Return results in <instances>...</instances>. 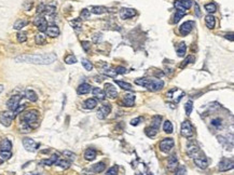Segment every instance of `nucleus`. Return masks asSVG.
<instances>
[{"instance_id": "nucleus-1", "label": "nucleus", "mask_w": 234, "mask_h": 175, "mask_svg": "<svg viewBox=\"0 0 234 175\" xmlns=\"http://www.w3.org/2000/svg\"><path fill=\"white\" fill-rule=\"evenodd\" d=\"M57 56L54 53H44V54H23L15 58L16 62L20 63H29L36 65H49L55 62Z\"/></svg>"}, {"instance_id": "nucleus-2", "label": "nucleus", "mask_w": 234, "mask_h": 175, "mask_svg": "<svg viewBox=\"0 0 234 175\" xmlns=\"http://www.w3.org/2000/svg\"><path fill=\"white\" fill-rule=\"evenodd\" d=\"M135 83L138 86H142L144 88H147L149 91H159L164 86V82L160 79H148V78H140V79L135 80Z\"/></svg>"}, {"instance_id": "nucleus-3", "label": "nucleus", "mask_w": 234, "mask_h": 175, "mask_svg": "<svg viewBox=\"0 0 234 175\" xmlns=\"http://www.w3.org/2000/svg\"><path fill=\"white\" fill-rule=\"evenodd\" d=\"M22 122L29 126L33 130L38 125V111L37 110H29L23 115Z\"/></svg>"}, {"instance_id": "nucleus-4", "label": "nucleus", "mask_w": 234, "mask_h": 175, "mask_svg": "<svg viewBox=\"0 0 234 175\" xmlns=\"http://www.w3.org/2000/svg\"><path fill=\"white\" fill-rule=\"evenodd\" d=\"M180 133L183 137H187V138H190L194 135V129H193V125L191 124L190 121L185 120V121H183L182 123H181Z\"/></svg>"}, {"instance_id": "nucleus-5", "label": "nucleus", "mask_w": 234, "mask_h": 175, "mask_svg": "<svg viewBox=\"0 0 234 175\" xmlns=\"http://www.w3.org/2000/svg\"><path fill=\"white\" fill-rule=\"evenodd\" d=\"M15 113L13 111H2L0 113V122L3 124L5 126H10L12 123V121L15 118Z\"/></svg>"}, {"instance_id": "nucleus-6", "label": "nucleus", "mask_w": 234, "mask_h": 175, "mask_svg": "<svg viewBox=\"0 0 234 175\" xmlns=\"http://www.w3.org/2000/svg\"><path fill=\"white\" fill-rule=\"evenodd\" d=\"M200 147L195 141H189L188 145H187V155L189 157H194L199 153Z\"/></svg>"}, {"instance_id": "nucleus-7", "label": "nucleus", "mask_w": 234, "mask_h": 175, "mask_svg": "<svg viewBox=\"0 0 234 175\" xmlns=\"http://www.w3.org/2000/svg\"><path fill=\"white\" fill-rule=\"evenodd\" d=\"M175 142L173 138H164L163 141H161L160 143V149L163 153H170L172 150V148L174 147Z\"/></svg>"}, {"instance_id": "nucleus-8", "label": "nucleus", "mask_w": 234, "mask_h": 175, "mask_svg": "<svg viewBox=\"0 0 234 175\" xmlns=\"http://www.w3.org/2000/svg\"><path fill=\"white\" fill-rule=\"evenodd\" d=\"M193 27H194V22H193V21H187V22L183 23V24L179 27V33L182 36H187L192 31Z\"/></svg>"}, {"instance_id": "nucleus-9", "label": "nucleus", "mask_w": 234, "mask_h": 175, "mask_svg": "<svg viewBox=\"0 0 234 175\" xmlns=\"http://www.w3.org/2000/svg\"><path fill=\"white\" fill-rule=\"evenodd\" d=\"M21 96L20 95H14L12 97H10L7 102V107L9 108V110L14 111L18 106H20V102H21Z\"/></svg>"}, {"instance_id": "nucleus-10", "label": "nucleus", "mask_w": 234, "mask_h": 175, "mask_svg": "<svg viewBox=\"0 0 234 175\" xmlns=\"http://www.w3.org/2000/svg\"><path fill=\"white\" fill-rule=\"evenodd\" d=\"M194 163L197 164L199 168L201 169H206L208 165V161H207V158L205 157L204 153H200L199 151V155L197 156H194Z\"/></svg>"}, {"instance_id": "nucleus-11", "label": "nucleus", "mask_w": 234, "mask_h": 175, "mask_svg": "<svg viewBox=\"0 0 234 175\" xmlns=\"http://www.w3.org/2000/svg\"><path fill=\"white\" fill-rule=\"evenodd\" d=\"M233 160L232 159H228V158H223L220 162H219V171L221 172H224V171H229L233 169Z\"/></svg>"}, {"instance_id": "nucleus-12", "label": "nucleus", "mask_w": 234, "mask_h": 175, "mask_svg": "<svg viewBox=\"0 0 234 175\" xmlns=\"http://www.w3.org/2000/svg\"><path fill=\"white\" fill-rule=\"evenodd\" d=\"M23 145H24L25 149L28 151H36L38 148H39V144L38 143H36L33 140H31V138H24L23 140Z\"/></svg>"}, {"instance_id": "nucleus-13", "label": "nucleus", "mask_w": 234, "mask_h": 175, "mask_svg": "<svg viewBox=\"0 0 234 175\" xmlns=\"http://www.w3.org/2000/svg\"><path fill=\"white\" fill-rule=\"evenodd\" d=\"M111 111V106L109 104H104L100 106V108L98 109L97 111V117L99 118V119H105V118L107 117V116L110 113Z\"/></svg>"}, {"instance_id": "nucleus-14", "label": "nucleus", "mask_w": 234, "mask_h": 175, "mask_svg": "<svg viewBox=\"0 0 234 175\" xmlns=\"http://www.w3.org/2000/svg\"><path fill=\"white\" fill-rule=\"evenodd\" d=\"M105 93H106V96H108L110 98H115L118 96L117 89L111 83L105 84Z\"/></svg>"}, {"instance_id": "nucleus-15", "label": "nucleus", "mask_w": 234, "mask_h": 175, "mask_svg": "<svg viewBox=\"0 0 234 175\" xmlns=\"http://www.w3.org/2000/svg\"><path fill=\"white\" fill-rule=\"evenodd\" d=\"M33 23H35V25L38 27V29H39L41 33L45 31L46 28H48V22H46L45 18H43L42 16H39V18H35Z\"/></svg>"}, {"instance_id": "nucleus-16", "label": "nucleus", "mask_w": 234, "mask_h": 175, "mask_svg": "<svg viewBox=\"0 0 234 175\" xmlns=\"http://www.w3.org/2000/svg\"><path fill=\"white\" fill-rule=\"evenodd\" d=\"M136 14V11L135 9H130V8H123V9L120 10V18H123V20H127V18H131Z\"/></svg>"}, {"instance_id": "nucleus-17", "label": "nucleus", "mask_w": 234, "mask_h": 175, "mask_svg": "<svg viewBox=\"0 0 234 175\" xmlns=\"http://www.w3.org/2000/svg\"><path fill=\"white\" fill-rule=\"evenodd\" d=\"M178 166V159H177L176 156H170L168 158V162H167V168L170 171H174L175 169H177Z\"/></svg>"}, {"instance_id": "nucleus-18", "label": "nucleus", "mask_w": 234, "mask_h": 175, "mask_svg": "<svg viewBox=\"0 0 234 175\" xmlns=\"http://www.w3.org/2000/svg\"><path fill=\"white\" fill-rule=\"evenodd\" d=\"M135 102V95L134 94H126L123 97V106L132 107Z\"/></svg>"}, {"instance_id": "nucleus-19", "label": "nucleus", "mask_w": 234, "mask_h": 175, "mask_svg": "<svg viewBox=\"0 0 234 175\" xmlns=\"http://www.w3.org/2000/svg\"><path fill=\"white\" fill-rule=\"evenodd\" d=\"M93 95L99 101H104L105 98L107 97L105 91L102 89H99V88H94V89H93Z\"/></svg>"}, {"instance_id": "nucleus-20", "label": "nucleus", "mask_w": 234, "mask_h": 175, "mask_svg": "<svg viewBox=\"0 0 234 175\" xmlns=\"http://www.w3.org/2000/svg\"><path fill=\"white\" fill-rule=\"evenodd\" d=\"M45 33H46V35L50 36V37L55 38L60 35V29H58L57 26H50L46 28Z\"/></svg>"}, {"instance_id": "nucleus-21", "label": "nucleus", "mask_w": 234, "mask_h": 175, "mask_svg": "<svg viewBox=\"0 0 234 175\" xmlns=\"http://www.w3.org/2000/svg\"><path fill=\"white\" fill-rule=\"evenodd\" d=\"M91 88L92 86H90L88 83H82L79 86V88H78L77 92L79 95H83V94H88V92L91 91Z\"/></svg>"}, {"instance_id": "nucleus-22", "label": "nucleus", "mask_w": 234, "mask_h": 175, "mask_svg": "<svg viewBox=\"0 0 234 175\" xmlns=\"http://www.w3.org/2000/svg\"><path fill=\"white\" fill-rule=\"evenodd\" d=\"M96 158V151L95 149L93 148H88L85 150L84 153V159L88 160V161H93V160Z\"/></svg>"}, {"instance_id": "nucleus-23", "label": "nucleus", "mask_w": 234, "mask_h": 175, "mask_svg": "<svg viewBox=\"0 0 234 175\" xmlns=\"http://www.w3.org/2000/svg\"><path fill=\"white\" fill-rule=\"evenodd\" d=\"M108 11L106 7H103V6H94V7L91 8V11L92 13L94 14H104Z\"/></svg>"}, {"instance_id": "nucleus-24", "label": "nucleus", "mask_w": 234, "mask_h": 175, "mask_svg": "<svg viewBox=\"0 0 234 175\" xmlns=\"http://www.w3.org/2000/svg\"><path fill=\"white\" fill-rule=\"evenodd\" d=\"M205 24H206V26H207L209 29H213L215 27V24H216V20H215V18L212 15V14H208V15L205 16Z\"/></svg>"}, {"instance_id": "nucleus-25", "label": "nucleus", "mask_w": 234, "mask_h": 175, "mask_svg": "<svg viewBox=\"0 0 234 175\" xmlns=\"http://www.w3.org/2000/svg\"><path fill=\"white\" fill-rule=\"evenodd\" d=\"M83 106L84 108L86 109H94L97 106V102H96V100H94V98H88V100L84 102Z\"/></svg>"}, {"instance_id": "nucleus-26", "label": "nucleus", "mask_w": 234, "mask_h": 175, "mask_svg": "<svg viewBox=\"0 0 234 175\" xmlns=\"http://www.w3.org/2000/svg\"><path fill=\"white\" fill-rule=\"evenodd\" d=\"M185 51H187V46H185V42H180L177 47V55L182 58V56L185 55Z\"/></svg>"}, {"instance_id": "nucleus-27", "label": "nucleus", "mask_w": 234, "mask_h": 175, "mask_svg": "<svg viewBox=\"0 0 234 175\" xmlns=\"http://www.w3.org/2000/svg\"><path fill=\"white\" fill-rule=\"evenodd\" d=\"M28 24V21L25 20V18H20V20H18L15 23H14V29H16V30H20V29H22L23 27H25L26 25Z\"/></svg>"}, {"instance_id": "nucleus-28", "label": "nucleus", "mask_w": 234, "mask_h": 175, "mask_svg": "<svg viewBox=\"0 0 234 175\" xmlns=\"http://www.w3.org/2000/svg\"><path fill=\"white\" fill-rule=\"evenodd\" d=\"M25 96H26L27 100H29L30 102H37V100H38L37 94H36V92L33 91V90H26V92H25Z\"/></svg>"}, {"instance_id": "nucleus-29", "label": "nucleus", "mask_w": 234, "mask_h": 175, "mask_svg": "<svg viewBox=\"0 0 234 175\" xmlns=\"http://www.w3.org/2000/svg\"><path fill=\"white\" fill-rule=\"evenodd\" d=\"M58 160V156L57 155H53L50 159H45V160H42L40 163L41 164H44V165H53V164L56 163V161Z\"/></svg>"}, {"instance_id": "nucleus-30", "label": "nucleus", "mask_w": 234, "mask_h": 175, "mask_svg": "<svg viewBox=\"0 0 234 175\" xmlns=\"http://www.w3.org/2000/svg\"><path fill=\"white\" fill-rule=\"evenodd\" d=\"M105 169H106V165H105L104 162H98V163H96L95 165L92 166V171L94 173H102Z\"/></svg>"}, {"instance_id": "nucleus-31", "label": "nucleus", "mask_w": 234, "mask_h": 175, "mask_svg": "<svg viewBox=\"0 0 234 175\" xmlns=\"http://www.w3.org/2000/svg\"><path fill=\"white\" fill-rule=\"evenodd\" d=\"M11 148H12V143L10 142L9 140H3L0 144V149L1 150H8V151H11Z\"/></svg>"}, {"instance_id": "nucleus-32", "label": "nucleus", "mask_w": 234, "mask_h": 175, "mask_svg": "<svg viewBox=\"0 0 234 175\" xmlns=\"http://www.w3.org/2000/svg\"><path fill=\"white\" fill-rule=\"evenodd\" d=\"M161 121H162V117L161 116H154L152 118V122H151V126L155 130H159L160 128V124H161Z\"/></svg>"}, {"instance_id": "nucleus-33", "label": "nucleus", "mask_w": 234, "mask_h": 175, "mask_svg": "<svg viewBox=\"0 0 234 175\" xmlns=\"http://www.w3.org/2000/svg\"><path fill=\"white\" fill-rule=\"evenodd\" d=\"M115 83H117L118 86H119L120 88H121V89L126 90V91H133L132 86H131L130 83H127V82H124V81H117V80H115Z\"/></svg>"}, {"instance_id": "nucleus-34", "label": "nucleus", "mask_w": 234, "mask_h": 175, "mask_svg": "<svg viewBox=\"0 0 234 175\" xmlns=\"http://www.w3.org/2000/svg\"><path fill=\"white\" fill-rule=\"evenodd\" d=\"M145 133H146V135L148 136V137H154L158 133V130L153 129L152 126H148V128L145 129Z\"/></svg>"}, {"instance_id": "nucleus-35", "label": "nucleus", "mask_w": 234, "mask_h": 175, "mask_svg": "<svg viewBox=\"0 0 234 175\" xmlns=\"http://www.w3.org/2000/svg\"><path fill=\"white\" fill-rule=\"evenodd\" d=\"M35 41H36V43H37V45H39V46L44 45V43H45V41H46L45 36L42 35V34H38V35H36V37H35Z\"/></svg>"}, {"instance_id": "nucleus-36", "label": "nucleus", "mask_w": 234, "mask_h": 175, "mask_svg": "<svg viewBox=\"0 0 234 175\" xmlns=\"http://www.w3.org/2000/svg\"><path fill=\"white\" fill-rule=\"evenodd\" d=\"M185 15V11H182V10H177L176 14L174 15V23H178L180 21V18H182L183 16Z\"/></svg>"}, {"instance_id": "nucleus-37", "label": "nucleus", "mask_w": 234, "mask_h": 175, "mask_svg": "<svg viewBox=\"0 0 234 175\" xmlns=\"http://www.w3.org/2000/svg\"><path fill=\"white\" fill-rule=\"evenodd\" d=\"M163 130H164V132H166V133H172L173 132V124L170 120H166V121L164 122Z\"/></svg>"}, {"instance_id": "nucleus-38", "label": "nucleus", "mask_w": 234, "mask_h": 175, "mask_svg": "<svg viewBox=\"0 0 234 175\" xmlns=\"http://www.w3.org/2000/svg\"><path fill=\"white\" fill-rule=\"evenodd\" d=\"M180 2V6L183 8L185 10H188L191 8V6H192V0H180L179 1Z\"/></svg>"}, {"instance_id": "nucleus-39", "label": "nucleus", "mask_w": 234, "mask_h": 175, "mask_svg": "<svg viewBox=\"0 0 234 175\" xmlns=\"http://www.w3.org/2000/svg\"><path fill=\"white\" fill-rule=\"evenodd\" d=\"M55 164L60 165V168H63V169H68L69 166H70V162H69L68 160H65V159H63V160H57Z\"/></svg>"}, {"instance_id": "nucleus-40", "label": "nucleus", "mask_w": 234, "mask_h": 175, "mask_svg": "<svg viewBox=\"0 0 234 175\" xmlns=\"http://www.w3.org/2000/svg\"><path fill=\"white\" fill-rule=\"evenodd\" d=\"M192 109H193V103L191 102V101H189V102L185 103V113H187V116H190L191 115V113H192Z\"/></svg>"}, {"instance_id": "nucleus-41", "label": "nucleus", "mask_w": 234, "mask_h": 175, "mask_svg": "<svg viewBox=\"0 0 234 175\" xmlns=\"http://www.w3.org/2000/svg\"><path fill=\"white\" fill-rule=\"evenodd\" d=\"M65 63L68 65L75 64V63H77V58H76V56L73 55V54H69V55H67L66 58H65Z\"/></svg>"}, {"instance_id": "nucleus-42", "label": "nucleus", "mask_w": 234, "mask_h": 175, "mask_svg": "<svg viewBox=\"0 0 234 175\" xmlns=\"http://www.w3.org/2000/svg\"><path fill=\"white\" fill-rule=\"evenodd\" d=\"M70 25L75 29H81V27H82L81 20H80V18H76V20H73V21H70Z\"/></svg>"}, {"instance_id": "nucleus-43", "label": "nucleus", "mask_w": 234, "mask_h": 175, "mask_svg": "<svg viewBox=\"0 0 234 175\" xmlns=\"http://www.w3.org/2000/svg\"><path fill=\"white\" fill-rule=\"evenodd\" d=\"M81 63H82V65H83V67L86 69V70H92L93 69V64L88 60H86V58H82Z\"/></svg>"}, {"instance_id": "nucleus-44", "label": "nucleus", "mask_w": 234, "mask_h": 175, "mask_svg": "<svg viewBox=\"0 0 234 175\" xmlns=\"http://www.w3.org/2000/svg\"><path fill=\"white\" fill-rule=\"evenodd\" d=\"M205 10L208 12V13H214V12L217 11V7L215 3H207V5H205Z\"/></svg>"}, {"instance_id": "nucleus-45", "label": "nucleus", "mask_w": 234, "mask_h": 175, "mask_svg": "<svg viewBox=\"0 0 234 175\" xmlns=\"http://www.w3.org/2000/svg\"><path fill=\"white\" fill-rule=\"evenodd\" d=\"M12 156L11 151H8V150H0V158L2 160H8L10 159Z\"/></svg>"}, {"instance_id": "nucleus-46", "label": "nucleus", "mask_w": 234, "mask_h": 175, "mask_svg": "<svg viewBox=\"0 0 234 175\" xmlns=\"http://www.w3.org/2000/svg\"><path fill=\"white\" fill-rule=\"evenodd\" d=\"M43 12L45 14L51 15V14H53L54 12H55V7H53V6H45V7H44Z\"/></svg>"}, {"instance_id": "nucleus-47", "label": "nucleus", "mask_w": 234, "mask_h": 175, "mask_svg": "<svg viewBox=\"0 0 234 175\" xmlns=\"http://www.w3.org/2000/svg\"><path fill=\"white\" fill-rule=\"evenodd\" d=\"M210 123H212V125L216 129H220L221 126H222V122H221V120L219 119V118H217V119H213Z\"/></svg>"}, {"instance_id": "nucleus-48", "label": "nucleus", "mask_w": 234, "mask_h": 175, "mask_svg": "<svg viewBox=\"0 0 234 175\" xmlns=\"http://www.w3.org/2000/svg\"><path fill=\"white\" fill-rule=\"evenodd\" d=\"M91 16V12L90 10L88 9H83L81 11V18H83V20H88Z\"/></svg>"}, {"instance_id": "nucleus-49", "label": "nucleus", "mask_w": 234, "mask_h": 175, "mask_svg": "<svg viewBox=\"0 0 234 175\" xmlns=\"http://www.w3.org/2000/svg\"><path fill=\"white\" fill-rule=\"evenodd\" d=\"M27 40V36L25 33H18V41L21 42V43H23V42H25Z\"/></svg>"}, {"instance_id": "nucleus-50", "label": "nucleus", "mask_w": 234, "mask_h": 175, "mask_svg": "<svg viewBox=\"0 0 234 175\" xmlns=\"http://www.w3.org/2000/svg\"><path fill=\"white\" fill-rule=\"evenodd\" d=\"M117 174H118V166L117 165L110 168L106 173V175H117Z\"/></svg>"}, {"instance_id": "nucleus-51", "label": "nucleus", "mask_w": 234, "mask_h": 175, "mask_svg": "<svg viewBox=\"0 0 234 175\" xmlns=\"http://www.w3.org/2000/svg\"><path fill=\"white\" fill-rule=\"evenodd\" d=\"M191 61H193V58H192V56H188V58H185V60L180 64V68H185V67L187 66L189 63H191Z\"/></svg>"}, {"instance_id": "nucleus-52", "label": "nucleus", "mask_w": 234, "mask_h": 175, "mask_svg": "<svg viewBox=\"0 0 234 175\" xmlns=\"http://www.w3.org/2000/svg\"><path fill=\"white\" fill-rule=\"evenodd\" d=\"M115 74H120V75H123V74H125L126 73V68L125 67H122V66H118V67H115Z\"/></svg>"}, {"instance_id": "nucleus-53", "label": "nucleus", "mask_w": 234, "mask_h": 175, "mask_svg": "<svg viewBox=\"0 0 234 175\" xmlns=\"http://www.w3.org/2000/svg\"><path fill=\"white\" fill-rule=\"evenodd\" d=\"M175 175H187V170H185V166H180V168L177 170V172Z\"/></svg>"}, {"instance_id": "nucleus-54", "label": "nucleus", "mask_w": 234, "mask_h": 175, "mask_svg": "<svg viewBox=\"0 0 234 175\" xmlns=\"http://www.w3.org/2000/svg\"><path fill=\"white\" fill-rule=\"evenodd\" d=\"M81 45H82V48H83L84 51L88 52V50H90V48H91V43H90V42H88V41H82V42H81Z\"/></svg>"}, {"instance_id": "nucleus-55", "label": "nucleus", "mask_w": 234, "mask_h": 175, "mask_svg": "<svg viewBox=\"0 0 234 175\" xmlns=\"http://www.w3.org/2000/svg\"><path fill=\"white\" fill-rule=\"evenodd\" d=\"M142 117H138V118H135V119H133L132 121H131V124L132 125H138L139 124V121H142Z\"/></svg>"}, {"instance_id": "nucleus-56", "label": "nucleus", "mask_w": 234, "mask_h": 175, "mask_svg": "<svg viewBox=\"0 0 234 175\" xmlns=\"http://www.w3.org/2000/svg\"><path fill=\"white\" fill-rule=\"evenodd\" d=\"M195 13H197V16H200L201 15V11H200V8L199 6H197V3H195Z\"/></svg>"}, {"instance_id": "nucleus-57", "label": "nucleus", "mask_w": 234, "mask_h": 175, "mask_svg": "<svg viewBox=\"0 0 234 175\" xmlns=\"http://www.w3.org/2000/svg\"><path fill=\"white\" fill-rule=\"evenodd\" d=\"M44 7H45V6H43V5H40L39 7H38V10H37V12H38V13H41V12H43V10H44Z\"/></svg>"}, {"instance_id": "nucleus-58", "label": "nucleus", "mask_w": 234, "mask_h": 175, "mask_svg": "<svg viewBox=\"0 0 234 175\" xmlns=\"http://www.w3.org/2000/svg\"><path fill=\"white\" fill-rule=\"evenodd\" d=\"M233 34H230V35H225L224 36V38H227V39H230V41H233Z\"/></svg>"}, {"instance_id": "nucleus-59", "label": "nucleus", "mask_w": 234, "mask_h": 175, "mask_svg": "<svg viewBox=\"0 0 234 175\" xmlns=\"http://www.w3.org/2000/svg\"><path fill=\"white\" fill-rule=\"evenodd\" d=\"M2 91H3V86H1V84H0V93H1Z\"/></svg>"}]
</instances>
